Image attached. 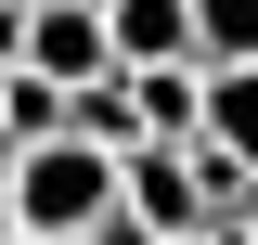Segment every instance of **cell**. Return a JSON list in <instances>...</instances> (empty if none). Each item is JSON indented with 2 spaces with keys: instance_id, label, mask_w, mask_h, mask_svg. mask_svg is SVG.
<instances>
[{
  "instance_id": "1",
  "label": "cell",
  "mask_w": 258,
  "mask_h": 245,
  "mask_svg": "<svg viewBox=\"0 0 258 245\" xmlns=\"http://www.w3.org/2000/svg\"><path fill=\"white\" fill-rule=\"evenodd\" d=\"M103 207H116V155H103V142L52 129V142L13 155V232H91Z\"/></svg>"
},
{
  "instance_id": "2",
  "label": "cell",
  "mask_w": 258,
  "mask_h": 245,
  "mask_svg": "<svg viewBox=\"0 0 258 245\" xmlns=\"http://www.w3.org/2000/svg\"><path fill=\"white\" fill-rule=\"evenodd\" d=\"M116 207L155 219L168 245H181V232H220V194H207V155H194V142H129L116 155Z\"/></svg>"
},
{
  "instance_id": "3",
  "label": "cell",
  "mask_w": 258,
  "mask_h": 245,
  "mask_svg": "<svg viewBox=\"0 0 258 245\" xmlns=\"http://www.w3.org/2000/svg\"><path fill=\"white\" fill-rule=\"evenodd\" d=\"M103 65H116V26H103V0H26V78L78 91V78H103Z\"/></svg>"
},
{
  "instance_id": "4",
  "label": "cell",
  "mask_w": 258,
  "mask_h": 245,
  "mask_svg": "<svg viewBox=\"0 0 258 245\" xmlns=\"http://www.w3.org/2000/svg\"><path fill=\"white\" fill-rule=\"evenodd\" d=\"M116 65H194V0H103Z\"/></svg>"
},
{
  "instance_id": "5",
  "label": "cell",
  "mask_w": 258,
  "mask_h": 245,
  "mask_svg": "<svg viewBox=\"0 0 258 245\" xmlns=\"http://www.w3.org/2000/svg\"><path fill=\"white\" fill-rule=\"evenodd\" d=\"M194 142L232 155V168H258V65H207V129Z\"/></svg>"
},
{
  "instance_id": "6",
  "label": "cell",
  "mask_w": 258,
  "mask_h": 245,
  "mask_svg": "<svg viewBox=\"0 0 258 245\" xmlns=\"http://www.w3.org/2000/svg\"><path fill=\"white\" fill-rule=\"evenodd\" d=\"M64 129H78V142H103V155H129V142H142V103H129V65L78 78V91H64Z\"/></svg>"
},
{
  "instance_id": "7",
  "label": "cell",
  "mask_w": 258,
  "mask_h": 245,
  "mask_svg": "<svg viewBox=\"0 0 258 245\" xmlns=\"http://www.w3.org/2000/svg\"><path fill=\"white\" fill-rule=\"evenodd\" d=\"M194 65H258V0H194Z\"/></svg>"
},
{
  "instance_id": "8",
  "label": "cell",
  "mask_w": 258,
  "mask_h": 245,
  "mask_svg": "<svg viewBox=\"0 0 258 245\" xmlns=\"http://www.w3.org/2000/svg\"><path fill=\"white\" fill-rule=\"evenodd\" d=\"M91 245H168V232H155V219H129V207H103V219H91Z\"/></svg>"
},
{
  "instance_id": "9",
  "label": "cell",
  "mask_w": 258,
  "mask_h": 245,
  "mask_svg": "<svg viewBox=\"0 0 258 245\" xmlns=\"http://www.w3.org/2000/svg\"><path fill=\"white\" fill-rule=\"evenodd\" d=\"M26 65V0H0V78Z\"/></svg>"
},
{
  "instance_id": "10",
  "label": "cell",
  "mask_w": 258,
  "mask_h": 245,
  "mask_svg": "<svg viewBox=\"0 0 258 245\" xmlns=\"http://www.w3.org/2000/svg\"><path fill=\"white\" fill-rule=\"evenodd\" d=\"M13 245H91V232H13Z\"/></svg>"
},
{
  "instance_id": "11",
  "label": "cell",
  "mask_w": 258,
  "mask_h": 245,
  "mask_svg": "<svg viewBox=\"0 0 258 245\" xmlns=\"http://www.w3.org/2000/svg\"><path fill=\"white\" fill-rule=\"evenodd\" d=\"M0 207H13V142H0Z\"/></svg>"
},
{
  "instance_id": "12",
  "label": "cell",
  "mask_w": 258,
  "mask_h": 245,
  "mask_svg": "<svg viewBox=\"0 0 258 245\" xmlns=\"http://www.w3.org/2000/svg\"><path fill=\"white\" fill-rule=\"evenodd\" d=\"M0 245H13V207H0Z\"/></svg>"
},
{
  "instance_id": "13",
  "label": "cell",
  "mask_w": 258,
  "mask_h": 245,
  "mask_svg": "<svg viewBox=\"0 0 258 245\" xmlns=\"http://www.w3.org/2000/svg\"><path fill=\"white\" fill-rule=\"evenodd\" d=\"M0 142H13V116H0Z\"/></svg>"
}]
</instances>
